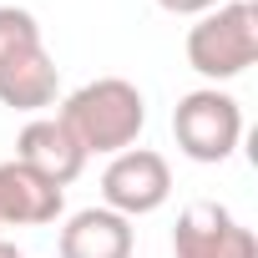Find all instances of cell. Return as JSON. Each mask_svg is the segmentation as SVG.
Segmentation results:
<instances>
[{"label": "cell", "mask_w": 258, "mask_h": 258, "mask_svg": "<svg viewBox=\"0 0 258 258\" xmlns=\"http://www.w3.org/2000/svg\"><path fill=\"white\" fill-rule=\"evenodd\" d=\"M66 208V192L41 182L36 172H26L21 162H0V228L16 223V228H46L56 223Z\"/></svg>", "instance_id": "cell-8"}, {"label": "cell", "mask_w": 258, "mask_h": 258, "mask_svg": "<svg viewBox=\"0 0 258 258\" xmlns=\"http://www.w3.org/2000/svg\"><path fill=\"white\" fill-rule=\"evenodd\" d=\"M61 126L81 142V152H126L137 137H142V126H147V101L132 81H121V76H96L86 86H76L66 101H61Z\"/></svg>", "instance_id": "cell-1"}, {"label": "cell", "mask_w": 258, "mask_h": 258, "mask_svg": "<svg viewBox=\"0 0 258 258\" xmlns=\"http://www.w3.org/2000/svg\"><path fill=\"white\" fill-rule=\"evenodd\" d=\"M157 6H162L167 16H208V11L223 6V0H157Z\"/></svg>", "instance_id": "cell-10"}, {"label": "cell", "mask_w": 258, "mask_h": 258, "mask_svg": "<svg viewBox=\"0 0 258 258\" xmlns=\"http://www.w3.org/2000/svg\"><path fill=\"white\" fill-rule=\"evenodd\" d=\"M61 71L41 41V26L21 6H0V101L11 111H41L56 101Z\"/></svg>", "instance_id": "cell-2"}, {"label": "cell", "mask_w": 258, "mask_h": 258, "mask_svg": "<svg viewBox=\"0 0 258 258\" xmlns=\"http://www.w3.org/2000/svg\"><path fill=\"white\" fill-rule=\"evenodd\" d=\"M172 137L192 162H228L243 142V106L218 86H198L172 106Z\"/></svg>", "instance_id": "cell-4"}, {"label": "cell", "mask_w": 258, "mask_h": 258, "mask_svg": "<svg viewBox=\"0 0 258 258\" xmlns=\"http://www.w3.org/2000/svg\"><path fill=\"white\" fill-rule=\"evenodd\" d=\"M167 198H172V167H167V157L152 152V147H126V152H116V157L106 162V172H101V203H106L111 213H121L126 223L157 213Z\"/></svg>", "instance_id": "cell-5"}, {"label": "cell", "mask_w": 258, "mask_h": 258, "mask_svg": "<svg viewBox=\"0 0 258 258\" xmlns=\"http://www.w3.org/2000/svg\"><path fill=\"white\" fill-rule=\"evenodd\" d=\"M132 223L111 208H81L61 228V258H132Z\"/></svg>", "instance_id": "cell-9"}, {"label": "cell", "mask_w": 258, "mask_h": 258, "mask_svg": "<svg viewBox=\"0 0 258 258\" xmlns=\"http://www.w3.org/2000/svg\"><path fill=\"white\" fill-rule=\"evenodd\" d=\"M16 162L26 172H36L41 182H51V187L66 192V182L81 177L86 152H81V142L61 126V116H31L21 126V137H16Z\"/></svg>", "instance_id": "cell-7"}, {"label": "cell", "mask_w": 258, "mask_h": 258, "mask_svg": "<svg viewBox=\"0 0 258 258\" xmlns=\"http://www.w3.org/2000/svg\"><path fill=\"white\" fill-rule=\"evenodd\" d=\"M172 258H258V238L228 208L192 203L172 228Z\"/></svg>", "instance_id": "cell-6"}, {"label": "cell", "mask_w": 258, "mask_h": 258, "mask_svg": "<svg viewBox=\"0 0 258 258\" xmlns=\"http://www.w3.org/2000/svg\"><path fill=\"white\" fill-rule=\"evenodd\" d=\"M0 258H21V253H16V243H6V238H0Z\"/></svg>", "instance_id": "cell-11"}, {"label": "cell", "mask_w": 258, "mask_h": 258, "mask_svg": "<svg viewBox=\"0 0 258 258\" xmlns=\"http://www.w3.org/2000/svg\"><path fill=\"white\" fill-rule=\"evenodd\" d=\"M187 66L208 81H233L258 61V6L253 0H223L218 11L198 16L182 41Z\"/></svg>", "instance_id": "cell-3"}]
</instances>
